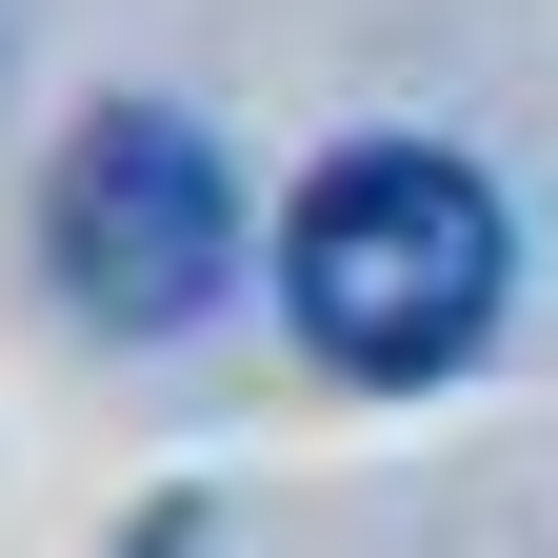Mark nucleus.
Masks as SVG:
<instances>
[{"label":"nucleus","mask_w":558,"mask_h":558,"mask_svg":"<svg viewBox=\"0 0 558 558\" xmlns=\"http://www.w3.org/2000/svg\"><path fill=\"white\" fill-rule=\"evenodd\" d=\"M499 300H519V220H499V180L459 140H339L279 199V319H300L319 379L418 399V379H459L499 339Z\"/></svg>","instance_id":"obj_1"},{"label":"nucleus","mask_w":558,"mask_h":558,"mask_svg":"<svg viewBox=\"0 0 558 558\" xmlns=\"http://www.w3.org/2000/svg\"><path fill=\"white\" fill-rule=\"evenodd\" d=\"M40 259H60V300H81L100 339L220 319V279H240V180H220V140H199L180 100H100V120L40 160Z\"/></svg>","instance_id":"obj_2"}]
</instances>
